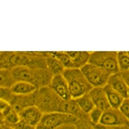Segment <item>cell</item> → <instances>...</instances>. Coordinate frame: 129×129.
Wrapping results in <instances>:
<instances>
[{"label": "cell", "mask_w": 129, "mask_h": 129, "mask_svg": "<svg viewBox=\"0 0 129 129\" xmlns=\"http://www.w3.org/2000/svg\"><path fill=\"white\" fill-rule=\"evenodd\" d=\"M11 72L16 82L30 83L38 89L48 86L53 76L48 69H32L26 67H16L11 70Z\"/></svg>", "instance_id": "6da1fadb"}, {"label": "cell", "mask_w": 129, "mask_h": 129, "mask_svg": "<svg viewBox=\"0 0 129 129\" xmlns=\"http://www.w3.org/2000/svg\"><path fill=\"white\" fill-rule=\"evenodd\" d=\"M64 101L48 86L38 88L35 92V106L43 114L61 112Z\"/></svg>", "instance_id": "7a4b0ae2"}, {"label": "cell", "mask_w": 129, "mask_h": 129, "mask_svg": "<svg viewBox=\"0 0 129 129\" xmlns=\"http://www.w3.org/2000/svg\"><path fill=\"white\" fill-rule=\"evenodd\" d=\"M63 76L68 84L71 98L74 100L88 94L93 88L88 82L81 69H65Z\"/></svg>", "instance_id": "3957f363"}, {"label": "cell", "mask_w": 129, "mask_h": 129, "mask_svg": "<svg viewBox=\"0 0 129 129\" xmlns=\"http://www.w3.org/2000/svg\"><path fill=\"white\" fill-rule=\"evenodd\" d=\"M116 51L90 52L88 63L103 69L109 74L119 73Z\"/></svg>", "instance_id": "277c9868"}, {"label": "cell", "mask_w": 129, "mask_h": 129, "mask_svg": "<svg viewBox=\"0 0 129 129\" xmlns=\"http://www.w3.org/2000/svg\"><path fill=\"white\" fill-rule=\"evenodd\" d=\"M77 119L74 116L60 112L43 114L36 129H56L67 124H75Z\"/></svg>", "instance_id": "5b68a950"}, {"label": "cell", "mask_w": 129, "mask_h": 129, "mask_svg": "<svg viewBox=\"0 0 129 129\" xmlns=\"http://www.w3.org/2000/svg\"><path fill=\"white\" fill-rule=\"evenodd\" d=\"M90 85L93 87H104L111 76L103 69L94 64L87 63L81 69Z\"/></svg>", "instance_id": "8992f818"}, {"label": "cell", "mask_w": 129, "mask_h": 129, "mask_svg": "<svg viewBox=\"0 0 129 129\" xmlns=\"http://www.w3.org/2000/svg\"><path fill=\"white\" fill-rule=\"evenodd\" d=\"M128 121L119 109L109 108L103 111L98 125L107 127H119L126 125Z\"/></svg>", "instance_id": "52a82bcc"}, {"label": "cell", "mask_w": 129, "mask_h": 129, "mask_svg": "<svg viewBox=\"0 0 129 129\" xmlns=\"http://www.w3.org/2000/svg\"><path fill=\"white\" fill-rule=\"evenodd\" d=\"M48 87L63 101H69L72 99L69 86L63 74L53 76Z\"/></svg>", "instance_id": "ba28073f"}, {"label": "cell", "mask_w": 129, "mask_h": 129, "mask_svg": "<svg viewBox=\"0 0 129 129\" xmlns=\"http://www.w3.org/2000/svg\"><path fill=\"white\" fill-rule=\"evenodd\" d=\"M43 115V113L35 105L26 108L19 112L20 120L34 128L38 125Z\"/></svg>", "instance_id": "9c48e42d"}, {"label": "cell", "mask_w": 129, "mask_h": 129, "mask_svg": "<svg viewBox=\"0 0 129 129\" xmlns=\"http://www.w3.org/2000/svg\"><path fill=\"white\" fill-rule=\"evenodd\" d=\"M9 104L17 112L35 105V92L28 95H14Z\"/></svg>", "instance_id": "30bf717a"}, {"label": "cell", "mask_w": 129, "mask_h": 129, "mask_svg": "<svg viewBox=\"0 0 129 129\" xmlns=\"http://www.w3.org/2000/svg\"><path fill=\"white\" fill-rule=\"evenodd\" d=\"M88 94L95 107L100 109L103 111L110 108L103 87L92 88Z\"/></svg>", "instance_id": "8fae6325"}, {"label": "cell", "mask_w": 129, "mask_h": 129, "mask_svg": "<svg viewBox=\"0 0 129 129\" xmlns=\"http://www.w3.org/2000/svg\"><path fill=\"white\" fill-rule=\"evenodd\" d=\"M107 85H109L111 88L121 95L124 98H127L129 88L120 72L111 75L108 81Z\"/></svg>", "instance_id": "7c38bea8"}, {"label": "cell", "mask_w": 129, "mask_h": 129, "mask_svg": "<svg viewBox=\"0 0 129 129\" xmlns=\"http://www.w3.org/2000/svg\"><path fill=\"white\" fill-rule=\"evenodd\" d=\"M67 53L72 60L74 69H81L88 63L90 52L67 51Z\"/></svg>", "instance_id": "4fadbf2b"}, {"label": "cell", "mask_w": 129, "mask_h": 129, "mask_svg": "<svg viewBox=\"0 0 129 129\" xmlns=\"http://www.w3.org/2000/svg\"><path fill=\"white\" fill-rule=\"evenodd\" d=\"M61 112L74 116L77 119L88 117V115L85 114L82 110H81L79 106L77 104L76 100L74 99H71L69 101H64L63 107H62Z\"/></svg>", "instance_id": "5bb4252c"}, {"label": "cell", "mask_w": 129, "mask_h": 129, "mask_svg": "<svg viewBox=\"0 0 129 129\" xmlns=\"http://www.w3.org/2000/svg\"><path fill=\"white\" fill-rule=\"evenodd\" d=\"M103 89L105 92L110 107L113 109H119L125 98L112 88H111L109 85H105L103 87Z\"/></svg>", "instance_id": "9a60e30c"}, {"label": "cell", "mask_w": 129, "mask_h": 129, "mask_svg": "<svg viewBox=\"0 0 129 129\" xmlns=\"http://www.w3.org/2000/svg\"><path fill=\"white\" fill-rule=\"evenodd\" d=\"M10 90L14 95H28L35 92L38 88L30 83L18 81L14 84Z\"/></svg>", "instance_id": "2e32d148"}, {"label": "cell", "mask_w": 129, "mask_h": 129, "mask_svg": "<svg viewBox=\"0 0 129 129\" xmlns=\"http://www.w3.org/2000/svg\"><path fill=\"white\" fill-rule=\"evenodd\" d=\"M46 64L48 70L53 76L63 74L65 70L63 64L56 57L50 55L48 52V56L46 57Z\"/></svg>", "instance_id": "e0dca14e"}, {"label": "cell", "mask_w": 129, "mask_h": 129, "mask_svg": "<svg viewBox=\"0 0 129 129\" xmlns=\"http://www.w3.org/2000/svg\"><path fill=\"white\" fill-rule=\"evenodd\" d=\"M75 100L81 110L87 115L95 107L88 93L79 97Z\"/></svg>", "instance_id": "ac0fdd59"}, {"label": "cell", "mask_w": 129, "mask_h": 129, "mask_svg": "<svg viewBox=\"0 0 129 129\" xmlns=\"http://www.w3.org/2000/svg\"><path fill=\"white\" fill-rule=\"evenodd\" d=\"M16 83L10 70L0 69V87L11 88Z\"/></svg>", "instance_id": "d6986e66"}, {"label": "cell", "mask_w": 129, "mask_h": 129, "mask_svg": "<svg viewBox=\"0 0 129 129\" xmlns=\"http://www.w3.org/2000/svg\"><path fill=\"white\" fill-rule=\"evenodd\" d=\"M48 52L50 55L56 57L63 64L65 69H74L72 60H71V57H69V55L67 54V52L52 51Z\"/></svg>", "instance_id": "ffe728a7"}, {"label": "cell", "mask_w": 129, "mask_h": 129, "mask_svg": "<svg viewBox=\"0 0 129 129\" xmlns=\"http://www.w3.org/2000/svg\"><path fill=\"white\" fill-rule=\"evenodd\" d=\"M117 61L119 72L129 71V56L127 54V52H117Z\"/></svg>", "instance_id": "44dd1931"}, {"label": "cell", "mask_w": 129, "mask_h": 129, "mask_svg": "<svg viewBox=\"0 0 129 129\" xmlns=\"http://www.w3.org/2000/svg\"><path fill=\"white\" fill-rule=\"evenodd\" d=\"M5 125L12 126L18 123L20 121L19 113L14 110L11 107V109L3 116Z\"/></svg>", "instance_id": "7402d4cb"}, {"label": "cell", "mask_w": 129, "mask_h": 129, "mask_svg": "<svg viewBox=\"0 0 129 129\" xmlns=\"http://www.w3.org/2000/svg\"><path fill=\"white\" fill-rule=\"evenodd\" d=\"M12 53V51L0 52V69L12 70L11 57Z\"/></svg>", "instance_id": "603a6c76"}, {"label": "cell", "mask_w": 129, "mask_h": 129, "mask_svg": "<svg viewBox=\"0 0 129 129\" xmlns=\"http://www.w3.org/2000/svg\"><path fill=\"white\" fill-rule=\"evenodd\" d=\"M103 111L97 107H94L88 114V117L90 121L94 126L98 125L100 124V120L103 115Z\"/></svg>", "instance_id": "cb8c5ba5"}, {"label": "cell", "mask_w": 129, "mask_h": 129, "mask_svg": "<svg viewBox=\"0 0 129 129\" xmlns=\"http://www.w3.org/2000/svg\"><path fill=\"white\" fill-rule=\"evenodd\" d=\"M75 126L76 129H94V125L90 121L88 117L78 119L75 123Z\"/></svg>", "instance_id": "d4e9b609"}, {"label": "cell", "mask_w": 129, "mask_h": 129, "mask_svg": "<svg viewBox=\"0 0 129 129\" xmlns=\"http://www.w3.org/2000/svg\"><path fill=\"white\" fill-rule=\"evenodd\" d=\"M14 94L12 92L10 88H1L0 87V100H3L5 101L10 102L13 98Z\"/></svg>", "instance_id": "484cf974"}, {"label": "cell", "mask_w": 129, "mask_h": 129, "mask_svg": "<svg viewBox=\"0 0 129 129\" xmlns=\"http://www.w3.org/2000/svg\"><path fill=\"white\" fill-rule=\"evenodd\" d=\"M119 110L129 121V99L125 98L119 107Z\"/></svg>", "instance_id": "4316f807"}, {"label": "cell", "mask_w": 129, "mask_h": 129, "mask_svg": "<svg viewBox=\"0 0 129 129\" xmlns=\"http://www.w3.org/2000/svg\"><path fill=\"white\" fill-rule=\"evenodd\" d=\"M11 109V106L9 102L3 100H0V116L3 118L4 116L10 109Z\"/></svg>", "instance_id": "83f0119b"}, {"label": "cell", "mask_w": 129, "mask_h": 129, "mask_svg": "<svg viewBox=\"0 0 129 129\" xmlns=\"http://www.w3.org/2000/svg\"><path fill=\"white\" fill-rule=\"evenodd\" d=\"M10 127L13 128L14 129H36V128L30 126L28 124L24 123L23 121L21 120L18 123H16Z\"/></svg>", "instance_id": "f1b7e54d"}, {"label": "cell", "mask_w": 129, "mask_h": 129, "mask_svg": "<svg viewBox=\"0 0 129 129\" xmlns=\"http://www.w3.org/2000/svg\"><path fill=\"white\" fill-rule=\"evenodd\" d=\"M121 75L122 76L123 78L124 79L125 81L126 82V85L129 88V71H125V72H120Z\"/></svg>", "instance_id": "f546056e"}, {"label": "cell", "mask_w": 129, "mask_h": 129, "mask_svg": "<svg viewBox=\"0 0 129 129\" xmlns=\"http://www.w3.org/2000/svg\"><path fill=\"white\" fill-rule=\"evenodd\" d=\"M56 129H76L75 124H67V125H64L60 127L57 128Z\"/></svg>", "instance_id": "4dcf8cb0"}, {"label": "cell", "mask_w": 129, "mask_h": 129, "mask_svg": "<svg viewBox=\"0 0 129 129\" xmlns=\"http://www.w3.org/2000/svg\"><path fill=\"white\" fill-rule=\"evenodd\" d=\"M0 129H14V128L4 124V125H0Z\"/></svg>", "instance_id": "1f68e13d"}, {"label": "cell", "mask_w": 129, "mask_h": 129, "mask_svg": "<svg viewBox=\"0 0 129 129\" xmlns=\"http://www.w3.org/2000/svg\"><path fill=\"white\" fill-rule=\"evenodd\" d=\"M117 129H129V126L126 125H123V126H119V127H116Z\"/></svg>", "instance_id": "d6a6232c"}, {"label": "cell", "mask_w": 129, "mask_h": 129, "mask_svg": "<svg viewBox=\"0 0 129 129\" xmlns=\"http://www.w3.org/2000/svg\"><path fill=\"white\" fill-rule=\"evenodd\" d=\"M100 126L101 129H117L116 127H107V126H101V125H98Z\"/></svg>", "instance_id": "836d02e7"}, {"label": "cell", "mask_w": 129, "mask_h": 129, "mask_svg": "<svg viewBox=\"0 0 129 129\" xmlns=\"http://www.w3.org/2000/svg\"><path fill=\"white\" fill-rule=\"evenodd\" d=\"M4 121H3V119L2 118L1 116H0V125H4Z\"/></svg>", "instance_id": "e575fe53"}, {"label": "cell", "mask_w": 129, "mask_h": 129, "mask_svg": "<svg viewBox=\"0 0 129 129\" xmlns=\"http://www.w3.org/2000/svg\"><path fill=\"white\" fill-rule=\"evenodd\" d=\"M94 129H101V128H100L99 126H98V125H96V126H94Z\"/></svg>", "instance_id": "d590c367"}, {"label": "cell", "mask_w": 129, "mask_h": 129, "mask_svg": "<svg viewBox=\"0 0 129 129\" xmlns=\"http://www.w3.org/2000/svg\"><path fill=\"white\" fill-rule=\"evenodd\" d=\"M127 98L129 99V88H128V96H127Z\"/></svg>", "instance_id": "8d00e7d4"}, {"label": "cell", "mask_w": 129, "mask_h": 129, "mask_svg": "<svg viewBox=\"0 0 129 129\" xmlns=\"http://www.w3.org/2000/svg\"><path fill=\"white\" fill-rule=\"evenodd\" d=\"M126 125H127V126H129V121H128V122H127V123H126Z\"/></svg>", "instance_id": "74e56055"}, {"label": "cell", "mask_w": 129, "mask_h": 129, "mask_svg": "<svg viewBox=\"0 0 129 129\" xmlns=\"http://www.w3.org/2000/svg\"><path fill=\"white\" fill-rule=\"evenodd\" d=\"M127 54H128V56H129V51H127Z\"/></svg>", "instance_id": "f35d334b"}]
</instances>
